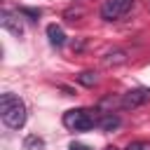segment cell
<instances>
[{
    "mask_svg": "<svg viewBox=\"0 0 150 150\" xmlns=\"http://www.w3.org/2000/svg\"><path fill=\"white\" fill-rule=\"evenodd\" d=\"M63 127L70 131H87V129L96 127V117L87 108H73V110L63 112Z\"/></svg>",
    "mask_w": 150,
    "mask_h": 150,
    "instance_id": "cell-2",
    "label": "cell"
},
{
    "mask_svg": "<svg viewBox=\"0 0 150 150\" xmlns=\"http://www.w3.org/2000/svg\"><path fill=\"white\" fill-rule=\"evenodd\" d=\"M124 150H150V141H131Z\"/></svg>",
    "mask_w": 150,
    "mask_h": 150,
    "instance_id": "cell-11",
    "label": "cell"
},
{
    "mask_svg": "<svg viewBox=\"0 0 150 150\" xmlns=\"http://www.w3.org/2000/svg\"><path fill=\"white\" fill-rule=\"evenodd\" d=\"M47 38H49V45H52V47H63V45H66V33H63V28L56 26V23H49V26H47Z\"/></svg>",
    "mask_w": 150,
    "mask_h": 150,
    "instance_id": "cell-6",
    "label": "cell"
},
{
    "mask_svg": "<svg viewBox=\"0 0 150 150\" xmlns=\"http://www.w3.org/2000/svg\"><path fill=\"white\" fill-rule=\"evenodd\" d=\"M23 148H26V150H45V141H42L40 136L30 134V136H26V141H23Z\"/></svg>",
    "mask_w": 150,
    "mask_h": 150,
    "instance_id": "cell-8",
    "label": "cell"
},
{
    "mask_svg": "<svg viewBox=\"0 0 150 150\" xmlns=\"http://www.w3.org/2000/svg\"><path fill=\"white\" fill-rule=\"evenodd\" d=\"M96 127H98L101 131H112V129L120 127V117L112 115V112H103L101 117H96Z\"/></svg>",
    "mask_w": 150,
    "mask_h": 150,
    "instance_id": "cell-7",
    "label": "cell"
},
{
    "mask_svg": "<svg viewBox=\"0 0 150 150\" xmlns=\"http://www.w3.org/2000/svg\"><path fill=\"white\" fill-rule=\"evenodd\" d=\"M124 59H127L124 52H110V54L105 56V63H108V66H112V63H124Z\"/></svg>",
    "mask_w": 150,
    "mask_h": 150,
    "instance_id": "cell-10",
    "label": "cell"
},
{
    "mask_svg": "<svg viewBox=\"0 0 150 150\" xmlns=\"http://www.w3.org/2000/svg\"><path fill=\"white\" fill-rule=\"evenodd\" d=\"M134 7V0H103L101 5V19L103 21H117L124 14H129Z\"/></svg>",
    "mask_w": 150,
    "mask_h": 150,
    "instance_id": "cell-3",
    "label": "cell"
},
{
    "mask_svg": "<svg viewBox=\"0 0 150 150\" xmlns=\"http://www.w3.org/2000/svg\"><path fill=\"white\" fill-rule=\"evenodd\" d=\"M0 26H2L5 30L14 33V35H21V33H23V23H21V19H19V12L2 9V14H0Z\"/></svg>",
    "mask_w": 150,
    "mask_h": 150,
    "instance_id": "cell-5",
    "label": "cell"
},
{
    "mask_svg": "<svg viewBox=\"0 0 150 150\" xmlns=\"http://www.w3.org/2000/svg\"><path fill=\"white\" fill-rule=\"evenodd\" d=\"M103 150H117V148H115V145H105Z\"/></svg>",
    "mask_w": 150,
    "mask_h": 150,
    "instance_id": "cell-14",
    "label": "cell"
},
{
    "mask_svg": "<svg viewBox=\"0 0 150 150\" xmlns=\"http://www.w3.org/2000/svg\"><path fill=\"white\" fill-rule=\"evenodd\" d=\"M0 115L9 129H21L26 124V103L16 94L7 91L0 96Z\"/></svg>",
    "mask_w": 150,
    "mask_h": 150,
    "instance_id": "cell-1",
    "label": "cell"
},
{
    "mask_svg": "<svg viewBox=\"0 0 150 150\" xmlns=\"http://www.w3.org/2000/svg\"><path fill=\"white\" fill-rule=\"evenodd\" d=\"M96 80H98V77H96V73H91V70H84V73H80V75H77V82H80V84H84V87H94V84H96Z\"/></svg>",
    "mask_w": 150,
    "mask_h": 150,
    "instance_id": "cell-9",
    "label": "cell"
},
{
    "mask_svg": "<svg viewBox=\"0 0 150 150\" xmlns=\"http://www.w3.org/2000/svg\"><path fill=\"white\" fill-rule=\"evenodd\" d=\"M68 150H91L89 145H84V143H70L68 145Z\"/></svg>",
    "mask_w": 150,
    "mask_h": 150,
    "instance_id": "cell-13",
    "label": "cell"
},
{
    "mask_svg": "<svg viewBox=\"0 0 150 150\" xmlns=\"http://www.w3.org/2000/svg\"><path fill=\"white\" fill-rule=\"evenodd\" d=\"M19 14H23V16H30V21H35V19L40 16V9H28V7H21V9H19Z\"/></svg>",
    "mask_w": 150,
    "mask_h": 150,
    "instance_id": "cell-12",
    "label": "cell"
},
{
    "mask_svg": "<svg viewBox=\"0 0 150 150\" xmlns=\"http://www.w3.org/2000/svg\"><path fill=\"white\" fill-rule=\"evenodd\" d=\"M148 98H150V89H131V91H127V94L120 98V105H122V108H138V105H143Z\"/></svg>",
    "mask_w": 150,
    "mask_h": 150,
    "instance_id": "cell-4",
    "label": "cell"
}]
</instances>
